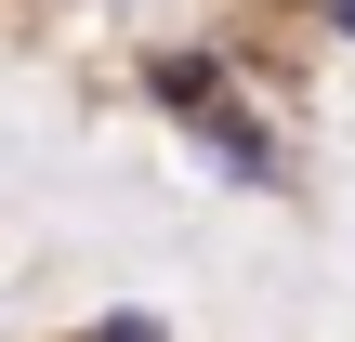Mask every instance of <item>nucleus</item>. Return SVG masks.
<instances>
[{
    "label": "nucleus",
    "mask_w": 355,
    "mask_h": 342,
    "mask_svg": "<svg viewBox=\"0 0 355 342\" xmlns=\"http://www.w3.org/2000/svg\"><path fill=\"white\" fill-rule=\"evenodd\" d=\"M92 342H158V330H145V316H119V330H92Z\"/></svg>",
    "instance_id": "nucleus-2"
},
{
    "label": "nucleus",
    "mask_w": 355,
    "mask_h": 342,
    "mask_svg": "<svg viewBox=\"0 0 355 342\" xmlns=\"http://www.w3.org/2000/svg\"><path fill=\"white\" fill-rule=\"evenodd\" d=\"M329 26H343V40H355V0H329Z\"/></svg>",
    "instance_id": "nucleus-3"
},
{
    "label": "nucleus",
    "mask_w": 355,
    "mask_h": 342,
    "mask_svg": "<svg viewBox=\"0 0 355 342\" xmlns=\"http://www.w3.org/2000/svg\"><path fill=\"white\" fill-rule=\"evenodd\" d=\"M158 92H171V119H184V132H198V145L237 171V185H263V171H277V145H263V132L224 105V79H198V66H158Z\"/></svg>",
    "instance_id": "nucleus-1"
}]
</instances>
